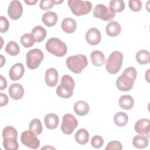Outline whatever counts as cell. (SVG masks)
<instances>
[{
    "label": "cell",
    "mask_w": 150,
    "mask_h": 150,
    "mask_svg": "<svg viewBox=\"0 0 150 150\" xmlns=\"http://www.w3.org/2000/svg\"><path fill=\"white\" fill-rule=\"evenodd\" d=\"M75 82L69 75H64L61 79V83L56 88V94L60 97L69 98L73 94Z\"/></svg>",
    "instance_id": "cell-3"
},
{
    "label": "cell",
    "mask_w": 150,
    "mask_h": 150,
    "mask_svg": "<svg viewBox=\"0 0 150 150\" xmlns=\"http://www.w3.org/2000/svg\"><path fill=\"white\" fill-rule=\"evenodd\" d=\"M137 70L134 67H129L125 69L124 72L116 80L117 88L122 91L131 90L137 77Z\"/></svg>",
    "instance_id": "cell-1"
},
{
    "label": "cell",
    "mask_w": 150,
    "mask_h": 150,
    "mask_svg": "<svg viewBox=\"0 0 150 150\" xmlns=\"http://www.w3.org/2000/svg\"><path fill=\"white\" fill-rule=\"evenodd\" d=\"M89 133L87 129L84 128H81L79 129L75 134L76 141L80 145L86 144L89 140Z\"/></svg>",
    "instance_id": "cell-27"
},
{
    "label": "cell",
    "mask_w": 150,
    "mask_h": 150,
    "mask_svg": "<svg viewBox=\"0 0 150 150\" xmlns=\"http://www.w3.org/2000/svg\"><path fill=\"white\" fill-rule=\"evenodd\" d=\"M104 144L103 138L100 135H94L91 140V144L95 148H101Z\"/></svg>",
    "instance_id": "cell-34"
},
{
    "label": "cell",
    "mask_w": 150,
    "mask_h": 150,
    "mask_svg": "<svg viewBox=\"0 0 150 150\" xmlns=\"http://www.w3.org/2000/svg\"><path fill=\"white\" fill-rule=\"evenodd\" d=\"M128 121V115L122 111L118 112L116 113L114 117V122L115 124L118 127H124L125 126Z\"/></svg>",
    "instance_id": "cell-28"
},
{
    "label": "cell",
    "mask_w": 150,
    "mask_h": 150,
    "mask_svg": "<svg viewBox=\"0 0 150 150\" xmlns=\"http://www.w3.org/2000/svg\"><path fill=\"white\" fill-rule=\"evenodd\" d=\"M88 60L84 54H77L69 57L66 60L67 67L73 73L79 74L87 67Z\"/></svg>",
    "instance_id": "cell-4"
},
{
    "label": "cell",
    "mask_w": 150,
    "mask_h": 150,
    "mask_svg": "<svg viewBox=\"0 0 150 150\" xmlns=\"http://www.w3.org/2000/svg\"><path fill=\"white\" fill-rule=\"evenodd\" d=\"M3 146L6 150H16L19 148L17 142L18 132L16 129L12 126L5 127L2 133Z\"/></svg>",
    "instance_id": "cell-2"
},
{
    "label": "cell",
    "mask_w": 150,
    "mask_h": 150,
    "mask_svg": "<svg viewBox=\"0 0 150 150\" xmlns=\"http://www.w3.org/2000/svg\"><path fill=\"white\" fill-rule=\"evenodd\" d=\"M44 122L47 128L49 129H54L56 128L59 125V118L56 114L50 113L45 117Z\"/></svg>",
    "instance_id": "cell-21"
},
{
    "label": "cell",
    "mask_w": 150,
    "mask_h": 150,
    "mask_svg": "<svg viewBox=\"0 0 150 150\" xmlns=\"http://www.w3.org/2000/svg\"><path fill=\"white\" fill-rule=\"evenodd\" d=\"M61 26L64 32L67 33H72L77 28V23L73 18H66L62 21Z\"/></svg>",
    "instance_id": "cell-18"
},
{
    "label": "cell",
    "mask_w": 150,
    "mask_h": 150,
    "mask_svg": "<svg viewBox=\"0 0 150 150\" xmlns=\"http://www.w3.org/2000/svg\"><path fill=\"white\" fill-rule=\"evenodd\" d=\"M149 52L144 49L139 50L136 54V60L140 64H146L149 63Z\"/></svg>",
    "instance_id": "cell-29"
},
{
    "label": "cell",
    "mask_w": 150,
    "mask_h": 150,
    "mask_svg": "<svg viewBox=\"0 0 150 150\" xmlns=\"http://www.w3.org/2000/svg\"><path fill=\"white\" fill-rule=\"evenodd\" d=\"M123 61V54L119 51L112 52L105 62L107 71L111 74H115L118 73L122 66Z\"/></svg>",
    "instance_id": "cell-6"
},
{
    "label": "cell",
    "mask_w": 150,
    "mask_h": 150,
    "mask_svg": "<svg viewBox=\"0 0 150 150\" xmlns=\"http://www.w3.org/2000/svg\"><path fill=\"white\" fill-rule=\"evenodd\" d=\"M74 111L76 114L79 116L87 115L90 111V106L88 103L84 101H78L73 106Z\"/></svg>",
    "instance_id": "cell-19"
},
{
    "label": "cell",
    "mask_w": 150,
    "mask_h": 150,
    "mask_svg": "<svg viewBox=\"0 0 150 150\" xmlns=\"http://www.w3.org/2000/svg\"><path fill=\"white\" fill-rule=\"evenodd\" d=\"M86 40L90 45H98L101 39V35L100 30L96 28L89 29L86 33Z\"/></svg>",
    "instance_id": "cell-14"
},
{
    "label": "cell",
    "mask_w": 150,
    "mask_h": 150,
    "mask_svg": "<svg viewBox=\"0 0 150 150\" xmlns=\"http://www.w3.org/2000/svg\"><path fill=\"white\" fill-rule=\"evenodd\" d=\"M20 41L22 45L25 48L30 47L34 45L35 42V39L33 36L32 35V34L29 33H25L21 37Z\"/></svg>",
    "instance_id": "cell-33"
},
{
    "label": "cell",
    "mask_w": 150,
    "mask_h": 150,
    "mask_svg": "<svg viewBox=\"0 0 150 150\" xmlns=\"http://www.w3.org/2000/svg\"><path fill=\"white\" fill-rule=\"evenodd\" d=\"M0 77H1V79H0V81H1L0 90H4L5 88H6V87H7V82H6L5 79L2 75L0 76Z\"/></svg>",
    "instance_id": "cell-40"
},
{
    "label": "cell",
    "mask_w": 150,
    "mask_h": 150,
    "mask_svg": "<svg viewBox=\"0 0 150 150\" xmlns=\"http://www.w3.org/2000/svg\"><path fill=\"white\" fill-rule=\"evenodd\" d=\"M8 93L12 99L18 100L23 96L24 88L23 86L19 83H13L10 85Z\"/></svg>",
    "instance_id": "cell-17"
},
{
    "label": "cell",
    "mask_w": 150,
    "mask_h": 150,
    "mask_svg": "<svg viewBox=\"0 0 150 150\" xmlns=\"http://www.w3.org/2000/svg\"><path fill=\"white\" fill-rule=\"evenodd\" d=\"M109 8L115 12H121L125 9V3L122 0H112L110 2Z\"/></svg>",
    "instance_id": "cell-32"
},
{
    "label": "cell",
    "mask_w": 150,
    "mask_h": 150,
    "mask_svg": "<svg viewBox=\"0 0 150 150\" xmlns=\"http://www.w3.org/2000/svg\"><path fill=\"white\" fill-rule=\"evenodd\" d=\"M0 57H1V66H0V67H1L3 66L4 64L5 63V59L4 57V56L2 54L0 55Z\"/></svg>",
    "instance_id": "cell-42"
},
{
    "label": "cell",
    "mask_w": 150,
    "mask_h": 150,
    "mask_svg": "<svg viewBox=\"0 0 150 150\" xmlns=\"http://www.w3.org/2000/svg\"><path fill=\"white\" fill-rule=\"evenodd\" d=\"M54 6L52 0H42L40 2L39 6L40 9L44 11H47L52 9Z\"/></svg>",
    "instance_id": "cell-37"
},
{
    "label": "cell",
    "mask_w": 150,
    "mask_h": 150,
    "mask_svg": "<svg viewBox=\"0 0 150 150\" xmlns=\"http://www.w3.org/2000/svg\"><path fill=\"white\" fill-rule=\"evenodd\" d=\"M52 2L54 4V5H55V4H61V3H62L63 2V1H53V0H52Z\"/></svg>",
    "instance_id": "cell-43"
},
{
    "label": "cell",
    "mask_w": 150,
    "mask_h": 150,
    "mask_svg": "<svg viewBox=\"0 0 150 150\" xmlns=\"http://www.w3.org/2000/svg\"><path fill=\"white\" fill-rule=\"evenodd\" d=\"M121 30V27L120 23L116 21H110L105 27L106 33L110 37L117 36Z\"/></svg>",
    "instance_id": "cell-20"
},
{
    "label": "cell",
    "mask_w": 150,
    "mask_h": 150,
    "mask_svg": "<svg viewBox=\"0 0 150 150\" xmlns=\"http://www.w3.org/2000/svg\"><path fill=\"white\" fill-rule=\"evenodd\" d=\"M128 5L129 9L134 12H138L142 8V2L139 0L129 1Z\"/></svg>",
    "instance_id": "cell-35"
},
{
    "label": "cell",
    "mask_w": 150,
    "mask_h": 150,
    "mask_svg": "<svg viewBox=\"0 0 150 150\" xmlns=\"http://www.w3.org/2000/svg\"><path fill=\"white\" fill-rule=\"evenodd\" d=\"M0 105L1 107H3L4 105H6L8 103V101H9V99H8V96L2 93H0Z\"/></svg>",
    "instance_id": "cell-39"
},
{
    "label": "cell",
    "mask_w": 150,
    "mask_h": 150,
    "mask_svg": "<svg viewBox=\"0 0 150 150\" xmlns=\"http://www.w3.org/2000/svg\"><path fill=\"white\" fill-rule=\"evenodd\" d=\"M59 79V74L54 68H49L45 72V83L47 86L53 87L56 86Z\"/></svg>",
    "instance_id": "cell-16"
},
{
    "label": "cell",
    "mask_w": 150,
    "mask_h": 150,
    "mask_svg": "<svg viewBox=\"0 0 150 150\" xmlns=\"http://www.w3.org/2000/svg\"><path fill=\"white\" fill-rule=\"evenodd\" d=\"M29 130L32 131L36 135H40L43 130L40 120L38 118H35L32 120L29 124Z\"/></svg>",
    "instance_id": "cell-30"
},
{
    "label": "cell",
    "mask_w": 150,
    "mask_h": 150,
    "mask_svg": "<svg viewBox=\"0 0 150 150\" xmlns=\"http://www.w3.org/2000/svg\"><path fill=\"white\" fill-rule=\"evenodd\" d=\"M44 58L43 53L39 49L30 50L26 53V65L29 69H37Z\"/></svg>",
    "instance_id": "cell-8"
},
{
    "label": "cell",
    "mask_w": 150,
    "mask_h": 150,
    "mask_svg": "<svg viewBox=\"0 0 150 150\" xmlns=\"http://www.w3.org/2000/svg\"><path fill=\"white\" fill-rule=\"evenodd\" d=\"M31 34L33 36L36 42L39 43L45 39L47 32L46 29L43 27L38 25L36 26L33 28L31 31Z\"/></svg>",
    "instance_id": "cell-24"
},
{
    "label": "cell",
    "mask_w": 150,
    "mask_h": 150,
    "mask_svg": "<svg viewBox=\"0 0 150 150\" xmlns=\"http://www.w3.org/2000/svg\"><path fill=\"white\" fill-rule=\"evenodd\" d=\"M45 47L48 52L56 57H63L67 52L66 45L57 38H51L46 43Z\"/></svg>",
    "instance_id": "cell-5"
},
{
    "label": "cell",
    "mask_w": 150,
    "mask_h": 150,
    "mask_svg": "<svg viewBox=\"0 0 150 150\" xmlns=\"http://www.w3.org/2000/svg\"><path fill=\"white\" fill-rule=\"evenodd\" d=\"M67 4L71 12L76 16L87 15L92 9V4L87 1L69 0L68 1Z\"/></svg>",
    "instance_id": "cell-7"
},
{
    "label": "cell",
    "mask_w": 150,
    "mask_h": 150,
    "mask_svg": "<svg viewBox=\"0 0 150 150\" xmlns=\"http://www.w3.org/2000/svg\"><path fill=\"white\" fill-rule=\"evenodd\" d=\"M90 59L92 64L97 67L103 65L105 62V56L100 50H94L90 54Z\"/></svg>",
    "instance_id": "cell-23"
},
{
    "label": "cell",
    "mask_w": 150,
    "mask_h": 150,
    "mask_svg": "<svg viewBox=\"0 0 150 150\" xmlns=\"http://www.w3.org/2000/svg\"><path fill=\"white\" fill-rule=\"evenodd\" d=\"M149 138L144 135H137L132 139V145L138 149H143L148 145Z\"/></svg>",
    "instance_id": "cell-25"
},
{
    "label": "cell",
    "mask_w": 150,
    "mask_h": 150,
    "mask_svg": "<svg viewBox=\"0 0 150 150\" xmlns=\"http://www.w3.org/2000/svg\"><path fill=\"white\" fill-rule=\"evenodd\" d=\"M134 104V100L129 95H123L119 98V105L122 109L131 110Z\"/></svg>",
    "instance_id": "cell-26"
},
{
    "label": "cell",
    "mask_w": 150,
    "mask_h": 150,
    "mask_svg": "<svg viewBox=\"0 0 150 150\" xmlns=\"http://www.w3.org/2000/svg\"><path fill=\"white\" fill-rule=\"evenodd\" d=\"M22 12L23 8L20 1L14 0L10 2L8 9V15L11 19H18L22 16Z\"/></svg>",
    "instance_id": "cell-12"
},
{
    "label": "cell",
    "mask_w": 150,
    "mask_h": 150,
    "mask_svg": "<svg viewBox=\"0 0 150 150\" xmlns=\"http://www.w3.org/2000/svg\"><path fill=\"white\" fill-rule=\"evenodd\" d=\"M0 32L1 33L6 32L9 27V23L7 18L4 16H0Z\"/></svg>",
    "instance_id": "cell-36"
},
{
    "label": "cell",
    "mask_w": 150,
    "mask_h": 150,
    "mask_svg": "<svg viewBox=\"0 0 150 150\" xmlns=\"http://www.w3.org/2000/svg\"><path fill=\"white\" fill-rule=\"evenodd\" d=\"M5 52L11 56H16L20 52V47L15 42L10 41L5 47Z\"/></svg>",
    "instance_id": "cell-31"
},
{
    "label": "cell",
    "mask_w": 150,
    "mask_h": 150,
    "mask_svg": "<svg viewBox=\"0 0 150 150\" xmlns=\"http://www.w3.org/2000/svg\"><path fill=\"white\" fill-rule=\"evenodd\" d=\"M35 134L30 130L23 131L21 136L22 143L28 148L33 149H38L40 146V141Z\"/></svg>",
    "instance_id": "cell-11"
},
{
    "label": "cell",
    "mask_w": 150,
    "mask_h": 150,
    "mask_svg": "<svg viewBox=\"0 0 150 150\" xmlns=\"http://www.w3.org/2000/svg\"><path fill=\"white\" fill-rule=\"evenodd\" d=\"M78 125V121L71 114H66L63 117L61 129L66 135L71 134Z\"/></svg>",
    "instance_id": "cell-10"
},
{
    "label": "cell",
    "mask_w": 150,
    "mask_h": 150,
    "mask_svg": "<svg viewBox=\"0 0 150 150\" xmlns=\"http://www.w3.org/2000/svg\"><path fill=\"white\" fill-rule=\"evenodd\" d=\"M38 2V0H28V1H26V0H25V2L26 4H28V5H35L36 2Z\"/></svg>",
    "instance_id": "cell-41"
},
{
    "label": "cell",
    "mask_w": 150,
    "mask_h": 150,
    "mask_svg": "<svg viewBox=\"0 0 150 150\" xmlns=\"http://www.w3.org/2000/svg\"><path fill=\"white\" fill-rule=\"evenodd\" d=\"M115 15V13L112 10L103 4L97 5L93 9V16L104 21L112 19Z\"/></svg>",
    "instance_id": "cell-9"
},
{
    "label": "cell",
    "mask_w": 150,
    "mask_h": 150,
    "mask_svg": "<svg viewBox=\"0 0 150 150\" xmlns=\"http://www.w3.org/2000/svg\"><path fill=\"white\" fill-rule=\"evenodd\" d=\"M122 149V146L121 144L117 141H112L108 143L107 146L105 147V149H118L121 150Z\"/></svg>",
    "instance_id": "cell-38"
},
{
    "label": "cell",
    "mask_w": 150,
    "mask_h": 150,
    "mask_svg": "<svg viewBox=\"0 0 150 150\" xmlns=\"http://www.w3.org/2000/svg\"><path fill=\"white\" fill-rule=\"evenodd\" d=\"M134 129L137 133L149 138L150 120L148 118H141L138 120L135 124Z\"/></svg>",
    "instance_id": "cell-13"
},
{
    "label": "cell",
    "mask_w": 150,
    "mask_h": 150,
    "mask_svg": "<svg viewBox=\"0 0 150 150\" xmlns=\"http://www.w3.org/2000/svg\"><path fill=\"white\" fill-rule=\"evenodd\" d=\"M25 68L22 63H17L13 65L9 71V76L11 80L16 81L21 79L24 74Z\"/></svg>",
    "instance_id": "cell-15"
},
{
    "label": "cell",
    "mask_w": 150,
    "mask_h": 150,
    "mask_svg": "<svg viewBox=\"0 0 150 150\" xmlns=\"http://www.w3.org/2000/svg\"><path fill=\"white\" fill-rule=\"evenodd\" d=\"M57 20V15L54 12H46L42 16V21L43 23L48 27L54 26L56 24Z\"/></svg>",
    "instance_id": "cell-22"
}]
</instances>
